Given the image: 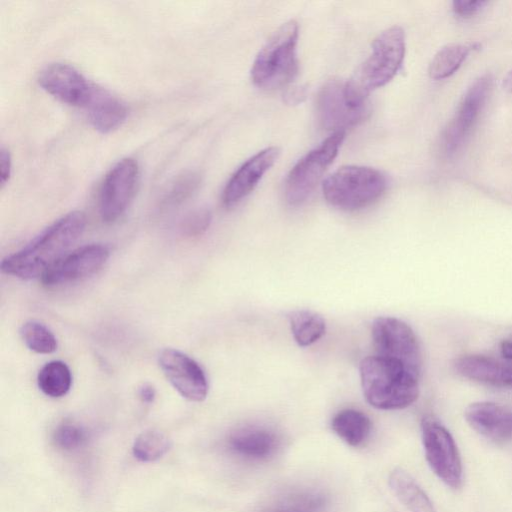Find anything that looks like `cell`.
<instances>
[{
    "mask_svg": "<svg viewBox=\"0 0 512 512\" xmlns=\"http://www.w3.org/2000/svg\"><path fill=\"white\" fill-rule=\"evenodd\" d=\"M85 226L86 216L81 211L62 216L23 248L5 257L1 270L22 280L42 277L67 253L82 235Z\"/></svg>",
    "mask_w": 512,
    "mask_h": 512,
    "instance_id": "cell-1",
    "label": "cell"
},
{
    "mask_svg": "<svg viewBox=\"0 0 512 512\" xmlns=\"http://www.w3.org/2000/svg\"><path fill=\"white\" fill-rule=\"evenodd\" d=\"M405 56V34L400 26L381 32L372 43L367 59L345 82V93L354 105H364L368 95L386 85L397 74Z\"/></svg>",
    "mask_w": 512,
    "mask_h": 512,
    "instance_id": "cell-3",
    "label": "cell"
},
{
    "mask_svg": "<svg viewBox=\"0 0 512 512\" xmlns=\"http://www.w3.org/2000/svg\"><path fill=\"white\" fill-rule=\"evenodd\" d=\"M426 460L432 471L447 486L458 489L463 469L457 445L450 432L436 419L425 417L421 423Z\"/></svg>",
    "mask_w": 512,
    "mask_h": 512,
    "instance_id": "cell-7",
    "label": "cell"
},
{
    "mask_svg": "<svg viewBox=\"0 0 512 512\" xmlns=\"http://www.w3.org/2000/svg\"><path fill=\"white\" fill-rule=\"evenodd\" d=\"M331 427L345 443L357 447L369 436L372 424L365 413L356 409H344L333 417Z\"/></svg>",
    "mask_w": 512,
    "mask_h": 512,
    "instance_id": "cell-22",
    "label": "cell"
},
{
    "mask_svg": "<svg viewBox=\"0 0 512 512\" xmlns=\"http://www.w3.org/2000/svg\"><path fill=\"white\" fill-rule=\"evenodd\" d=\"M211 218V212L206 208L194 210L182 221L181 231L187 237H197L208 229Z\"/></svg>",
    "mask_w": 512,
    "mask_h": 512,
    "instance_id": "cell-30",
    "label": "cell"
},
{
    "mask_svg": "<svg viewBox=\"0 0 512 512\" xmlns=\"http://www.w3.org/2000/svg\"><path fill=\"white\" fill-rule=\"evenodd\" d=\"M276 435L265 428L244 427L237 429L228 438V447L236 455L261 460L272 455L277 447Z\"/></svg>",
    "mask_w": 512,
    "mask_h": 512,
    "instance_id": "cell-19",
    "label": "cell"
},
{
    "mask_svg": "<svg viewBox=\"0 0 512 512\" xmlns=\"http://www.w3.org/2000/svg\"><path fill=\"white\" fill-rule=\"evenodd\" d=\"M199 183L200 177L195 172H186L180 175L169 187L163 203L168 206L182 203L194 193Z\"/></svg>",
    "mask_w": 512,
    "mask_h": 512,
    "instance_id": "cell-29",
    "label": "cell"
},
{
    "mask_svg": "<svg viewBox=\"0 0 512 512\" xmlns=\"http://www.w3.org/2000/svg\"><path fill=\"white\" fill-rule=\"evenodd\" d=\"M476 44L453 43L442 47L429 64L428 73L434 80L445 79L454 74L462 65Z\"/></svg>",
    "mask_w": 512,
    "mask_h": 512,
    "instance_id": "cell-24",
    "label": "cell"
},
{
    "mask_svg": "<svg viewBox=\"0 0 512 512\" xmlns=\"http://www.w3.org/2000/svg\"><path fill=\"white\" fill-rule=\"evenodd\" d=\"M20 336L27 348L38 354H51L57 349V339L43 323L29 320L22 324Z\"/></svg>",
    "mask_w": 512,
    "mask_h": 512,
    "instance_id": "cell-27",
    "label": "cell"
},
{
    "mask_svg": "<svg viewBox=\"0 0 512 512\" xmlns=\"http://www.w3.org/2000/svg\"><path fill=\"white\" fill-rule=\"evenodd\" d=\"M158 363L167 380L183 398L193 402L205 400L208 380L193 358L177 349L165 348L159 353Z\"/></svg>",
    "mask_w": 512,
    "mask_h": 512,
    "instance_id": "cell-12",
    "label": "cell"
},
{
    "mask_svg": "<svg viewBox=\"0 0 512 512\" xmlns=\"http://www.w3.org/2000/svg\"><path fill=\"white\" fill-rule=\"evenodd\" d=\"M37 385L46 396L63 397L69 392L72 385L71 370L61 360L49 361L39 370Z\"/></svg>",
    "mask_w": 512,
    "mask_h": 512,
    "instance_id": "cell-23",
    "label": "cell"
},
{
    "mask_svg": "<svg viewBox=\"0 0 512 512\" xmlns=\"http://www.w3.org/2000/svg\"><path fill=\"white\" fill-rule=\"evenodd\" d=\"M500 350L504 358L512 359V341H503Z\"/></svg>",
    "mask_w": 512,
    "mask_h": 512,
    "instance_id": "cell-35",
    "label": "cell"
},
{
    "mask_svg": "<svg viewBox=\"0 0 512 512\" xmlns=\"http://www.w3.org/2000/svg\"><path fill=\"white\" fill-rule=\"evenodd\" d=\"M38 83L48 94L59 101L80 108L89 103L96 84L69 64L53 63L38 76Z\"/></svg>",
    "mask_w": 512,
    "mask_h": 512,
    "instance_id": "cell-14",
    "label": "cell"
},
{
    "mask_svg": "<svg viewBox=\"0 0 512 512\" xmlns=\"http://www.w3.org/2000/svg\"><path fill=\"white\" fill-rule=\"evenodd\" d=\"M491 78L476 79L464 94L458 109L441 135L440 147L446 156L453 155L465 142L484 106Z\"/></svg>",
    "mask_w": 512,
    "mask_h": 512,
    "instance_id": "cell-11",
    "label": "cell"
},
{
    "mask_svg": "<svg viewBox=\"0 0 512 512\" xmlns=\"http://www.w3.org/2000/svg\"><path fill=\"white\" fill-rule=\"evenodd\" d=\"M388 482L396 498L411 512H436L428 495L407 471L395 468Z\"/></svg>",
    "mask_w": 512,
    "mask_h": 512,
    "instance_id": "cell-20",
    "label": "cell"
},
{
    "mask_svg": "<svg viewBox=\"0 0 512 512\" xmlns=\"http://www.w3.org/2000/svg\"><path fill=\"white\" fill-rule=\"evenodd\" d=\"M486 4L483 0H455L452 9L459 17L469 18L480 12Z\"/></svg>",
    "mask_w": 512,
    "mask_h": 512,
    "instance_id": "cell-31",
    "label": "cell"
},
{
    "mask_svg": "<svg viewBox=\"0 0 512 512\" xmlns=\"http://www.w3.org/2000/svg\"><path fill=\"white\" fill-rule=\"evenodd\" d=\"M326 496L314 490H296L273 498L260 512H322Z\"/></svg>",
    "mask_w": 512,
    "mask_h": 512,
    "instance_id": "cell-21",
    "label": "cell"
},
{
    "mask_svg": "<svg viewBox=\"0 0 512 512\" xmlns=\"http://www.w3.org/2000/svg\"><path fill=\"white\" fill-rule=\"evenodd\" d=\"M88 440L86 429L74 422L64 421L53 432V442L61 450L73 451L83 446Z\"/></svg>",
    "mask_w": 512,
    "mask_h": 512,
    "instance_id": "cell-28",
    "label": "cell"
},
{
    "mask_svg": "<svg viewBox=\"0 0 512 512\" xmlns=\"http://www.w3.org/2000/svg\"><path fill=\"white\" fill-rule=\"evenodd\" d=\"M503 87L505 90L512 93V70L509 71L503 78Z\"/></svg>",
    "mask_w": 512,
    "mask_h": 512,
    "instance_id": "cell-36",
    "label": "cell"
},
{
    "mask_svg": "<svg viewBox=\"0 0 512 512\" xmlns=\"http://www.w3.org/2000/svg\"><path fill=\"white\" fill-rule=\"evenodd\" d=\"M455 371L464 378L512 388V366L482 355H465L454 362Z\"/></svg>",
    "mask_w": 512,
    "mask_h": 512,
    "instance_id": "cell-18",
    "label": "cell"
},
{
    "mask_svg": "<svg viewBox=\"0 0 512 512\" xmlns=\"http://www.w3.org/2000/svg\"><path fill=\"white\" fill-rule=\"evenodd\" d=\"M316 111L320 124L332 133L345 132L364 121L370 114L369 103L352 104L345 93V82L338 78L327 80L318 92Z\"/></svg>",
    "mask_w": 512,
    "mask_h": 512,
    "instance_id": "cell-9",
    "label": "cell"
},
{
    "mask_svg": "<svg viewBox=\"0 0 512 512\" xmlns=\"http://www.w3.org/2000/svg\"><path fill=\"white\" fill-rule=\"evenodd\" d=\"M278 147H267L244 162L231 176L222 192V203L232 207L253 191L279 156Z\"/></svg>",
    "mask_w": 512,
    "mask_h": 512,
    "instance_id": "cell-15",
    "label": "cell"
},
{
    "mask_svg": "<svg viewBox=\"0 0 512 512\" xmlns=\"http://www.w3.org/2000/svg\"><path fill=\"white\" fill-rule=\"evenodd\" d=\"M359 372L363 395L377 409H403L419 396L421 373L399 361L369 356L360 362Z\"/></svg>",
    "mask_w": 512,
    "mask_h": 512,
    "instance_id": "cell-2",
    "label": "cell"
},
{
    "mask_svg": "<svg viewBox=\"0 0 512 512\" xmlns=\"http://www.w3.org/2000/svg\"><path fill=\"white\" fill-rule=\"evenodd\" d=\"M138 397L143 403H153L156 397V390L154 386L149 383L142 384L138 389Z\"/></svg>",
    "mask_w": 512,
    "mask_h": 512,
    "instance_id": "cell-33",
    "label": "cell"
},
{
    "mask_svg": "<svg viewBox=\"0 0 512 512\" xmlns=\"http://www.w3.org/2000/svg\"><path fill=\"white\" fill-rule=\"evenodd\" d=\"M387 187L385 175L371 167L347 165L323 182L326 201L341 210L354 211L376 202Z\"/></svg>",
    "mask_w": 512,
    "mask_h": 512,
    "instance_id": "cell-5",
    "label": "cell"
},
{
    "mask_svg": "<svg viewBox=\"0 0 512 512\" xmlns=\"http://www.w3.org/2000/svg\"><path fill=\"white\" fill-rule=\"evenodd\" d=\"M468 424L480 435L495 442L512 438V409L489 401L471 403L465 410Z\"/></svg>",
    "mask_w": 512,
    "mask_h": 512,
    "instance_id": "cell-16",
    "label": "cell"
},
{
    "mask_svg": "<svg viewBox=\"0 0 512 512\" xmlns=\"http://www.w3.org/2000/svg\"><path fill=\"white\" fill-rule=\"evenodd\" d=\"M84 110L90 124L101 133H109L119 128L128 115L126 105L98 85Z\"/></svg>",
    "mask_w": 512,
    "mask_h": 512,
    "instance_id": "cell-17",
    "label": "cell"
},
{
    "mask_svg": "<svg viewBox=\"0 0 512 512\" xmlns=\"http://www.w3.org/2000/svg\"><path fill=\"white\" fill-rule=\"evenodd\" d=\"M169 437L159 430H146L134 441L132 451L142 462H152L163 457L171 448Z\"/></svg>",
    "mask_w": 512,
    "mask_h": 512,
    "instance_id": "cell-26",
    "label": "cell"
},
{
    "mask_svg": "<svg viewBox=\"0 0 512 512\" xmlns=\"http://www.w3.org/2000/svg\"><path fill=\"white\" fill-rule=\"evenodd\" d=\"M289 320L293 337L299 346H310L325 334V320L315 312L297 310L290 314Z\"/></svg>",
    "mask_w": 512,
    "mask_h": 512,
    "instance_id": "cell-25",
    "label": "cell"
},
{
    "mask_svg": "<svg viewBox=\"0 0 512 512\" xmlns=\"http://www.w3.org/2000/svg\"><path fill=\"white\" fill-rule=\"evenodd\" d=\"M298 24L290 20L282 24L258 52L251 78L259 88L275 90L288 85L297 75Z\"/></svg>",
    "mask_w": 512,
    "mask_h": 512,
    "instance_id": "cell-4",
    "label": "cell"
},
{
    "mask_svg": "<svg viewBox=\"0 0 512 512\" xmlns=\"http://www.w3.org/2000/svg\"><path fill=\"white\" fill-rule=\"evenodd\" d=\"M139 178V167L132 158L120 160L107 173L99 196V212L104 222L119 219L132 201Z\"/></svg>",
    "mask_w": 512,
    "mask_h": 512,
    "instance_id": "cell-10",
    "label": "cell"
},
{
    "mask_svg": "<svg viewBox=\"0 0 512 512\" xmlns=\"http://www.w3.org/2000/svg\"><path fill=\"white\" fill-rule=\"evenodd\" d=\"M12 163L11 156L7 149L1 148L0 151V183L4 186L11 175Z\"/></svg>",
    "mask_w": 512,
    "mask_h": 512,
    "instance_id": "cell-32",
    "label": "cell"
},
{
    "mask_svg": "<svg viewBox=\"0 0 512 512\" xmlns=\"http://www.w3.org/2000/svg\"><path fill=\"white\" fill-rule=\"evenodd\" d=\"M284 96L288 104H297L305 97V88L301 86L292 87L286 91Z\"/></svg>",
    "mask_w": 512,
    "mask_h": 512,
    "instance_id": "cell-34",
    "label": "cell"
},
{
    "mask_svg": "<svg viewBox=\"0 0 512 512\" xmlns=\"http://www.w3.org/2000/svg\"><path fill=\"white\" fill-rule=\"evenodd\" d=\"M344 137L345 132L332 133L294 165L287 175L284 188L289 205H300L309 197L337 156Z\"/></svg>",
    "mask_w": 512,
    "mask_h": 512,
    "instance_id": "cell-6",
    "label": "cell"
},
{
    "mask_svg": "<svg viewBox=\"0 0 512 512\" xmlns=\"http://www.w3.org/2000/svg\"><path fill=\"white\" fill-rule=\"evenodd\" d=\"M110 256L106 245L93 243L81 246L67 252L41 277L44 285L48 287L60 286L85 279L107 262Z\"/></svg>",
    "mask_w": 512,
    "mask_h": 512,
    "instance_id": "cell-13",
    "label": "cell"
},
{
    "mask_svg": "<svg viewBox=\"0 0 512 512\" xmlns=\"http://www.w3.org/2000/svg\"><path fill=\"white\" fill-rule=\"evenodd\" d=\"M371 335L377 356L399 361L421 373L420 345L407 323L394 317H378L373 321Z\"/></svg>",
    "mask_w": 512,
    "mask_h": 512,
    "instance_id": "cell-8",
    "label": "cell"
}]
</instances>
